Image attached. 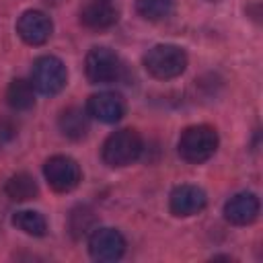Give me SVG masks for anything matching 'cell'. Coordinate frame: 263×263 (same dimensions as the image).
I'll use <instances>...</instances> for the list:
<instances>
[{
  "instance_id": "cell-8",
  "label": "cell",
  "mask_w": 263,
  "mask_h": 263,
  "mask_svg": "<svg viewBox=\"0 0 263 263\" xmlns=\"http://www.w3.org/2000/svg\"><path fill=\"white\" fill-rule=\"evenodd\" d=\"M16 33L29 45H43L51 35V21L41 10H27L18 16Z\"/></svg>"
},
{
  "instance_id": "cell-11",
  "label": "cell",
  "mask_w": 263,
  "mask_h": 263,
  "mask_svg": "<svg viewBox=\"0 0 263 263\" xmlns=\"http://www.w3.org/2000/svg\"><path fill=\"white\" fill-rule=\"evenodd\" d=\"M224 216L230 224L247 226L259 216V199L255 193H236L224 205Z\"/></svg>"
},
{
  "instance_id": "cell-4",
  "label": "cell",
  "mask_w": 263,
  "mask_h": 263,
  "mask_svg": "<svg viewBox=\"0 0 263 263\" xmlns=\"http://www.w3.org/2000/svg\"><path fill=\"white\" fill-rule=\"evenodd\" d=\"M68 72L60 58L55 55H41L35 60L31 70V84L41 95H55L66 86Z\"/></svg>"
},
{
  "instance_id": "cell-9",
  "label": "cell",
  "mask_w": 263,
  "mask_h": 263,
  "mask_svg": "<svg viewBox=\"0 0 263 263\" xmlns=\"http://www.w3.org/2000/svg\"><path fill=\"white\" fill-rule=\"evenodd\" d=\"M86 113L103 123H115L123 117L125 105H123V99L115 92H97L88 99Z\"/></svg>"
},
{
  "instance_id": "cell-13",
  "label": "cell",
  "mask_w": 263,
  "mask_h": 263,
  "mask_svg": "<svg viewBox=\"0 0 263 263\" xmlns=\"http://www.w3.org/2000/svg\"><path fill=\"white\" fill-rule=\"evenodd\" d=\"M88 113L82 111L80 107H68L62 111L60 119H58V125L62 129V134L66 138H72V140H80L86 136L88 132Z\"/></svg>"
},
{
  "instance_id": "cell-3",
  "label": "cell",
  "mask_w": 263,
  "mask_h": 263,
  "mask_svg": "<svg viewBox=\"0 0 263 263\" xmlns=\"http://www.w3.org/2000/svg\"><path fill=\"white\" fill-rule=\"evenodd\" d=\"M142 152V138L136 129L113 132L103 144V160L109 166H127L138 160Z\"/></svg>"
},
{
  "instance_id": "cell-12",
  "label": "cell",
  "mask_w": 263,
  "mask_h": 263,
  "mask_svg": "<svg viewBox=\"0 0 263 263\" xmlns=\"http://www.w3.org/2000/svg\"><path fill=\"white\" fill-rule=\"evenodd\" d=\"M80 21L88 29H107L117 23V10L107 0H95L82 8Z\"/></svg>"
},
{
  "instance_id": "cell-15",
  "label": "cell",
  "mask_w": 263,
  "mask_h": 263,
  "mask_svg": "<svg viewBox=\"0 0 263 263\" xmlns=\"http://www.w3.org/2000/svg\"><path fill=\"white\" fill-rule=\"evenodd\" d=\"M4 191H6V195L12 199V201H29V199H33L35 195H37V183H35V179L31 177V175H27V173H16V175H12L8 181H6V185H4Z\"/></svg>"
},
{
  "instance_id": "cell-7",
  "label": "cell",
  "mask_w": 263,
  "mask_h": 263,
  "mask_svg": "<svg viewBox=\"0 0 263 263\" xmlns=\"http://www.w3.org/2000/svg\"><path fill=\"white\" fill-rule=\"evenodd\" d=\"M88 251L97 261H117L125 251V238L115 228H97L88 238Z\"/></svg>"
},
{
  "instance_id": "cell-18",
  "label": "cell",
  "mask_w": 263,
  "mask_h": 263,
  "mask_svg": "<svg viewBox=\"0 0 263 263\" xmlns=\"http://www.w3.org/2000/svg\"><path fill=\"white\" fill-rule=\"evenodd\" d=\"M14 136H16V125H14L10 119L0 117V146L8 144Z\"/></svg>"
},
{
  "instance_id": "cell-14",
  "label": "cell",
  "mask_w": 263,
  "mask_h": 263,
  "mask_svg": "<svg viewBox=\"0 0 263 263\" xmlns=\"http://www.w3.org/2000/svg\"><path fill=\"white\" fill-rule=\"evenodd\" d=\"M6 103L16 111H27L35 105V86L31 80L16 78L6 88Z\"/></svg>"
},
{
  "instance_id": "cell-6",
  "label": "cell",
  "mask_w": 263,
  "mask_h": 263,
  "mask_svg": "<svg viewBox=\"0 0 263 263\" xmlns=\"http://www.w3.org/2000/svg\"><path fill=\"white\" fill-rule=\"evenodd\" d=\"M43 175H45V181L49 183V187L60 193L72 191L80 183V177H82L78 162L74 158L62 156V154L51 156L43 164Z\"/></svg>"
},
{
  "instance_id": "cell-10",
  "label": "cell",
  "mask_w": 263,
  "mask_h": 263,
  "mask_svg": "<svg viewBox=\"0 0 263 263\" xmlns=\"http://www.w3.org/2000/svg\"><path fill=\"white\" fill-rule=\"evenodd\" d=\"M208 203V197L203 193V189L195 187V185H179L173 189L168 205L171 212L175 216H193L197 212H201Z\"/></svg>"
},
{
  "instance_id": "cell-2",
  "label": "cell",
  "mask_w": 263,
  "mask_h": 263,
  "mask_svg": "<svg viewBox=\"0 0 263 263\" xmlns=\"http://www.w3.org/2000/svg\"><path fill=\"white\" fill-rule=\"evenodd\" d=\"M218 148V134L210 125H191L179 138V154L183 160L199 164L214 156Z\"/></svg>"
},
{
  "instance_id": "cell-5",
  "label": "cell",
  "mask_w": 263,
  "mask_h": 263,
  "mask_svg": "<svg viewBox=\"0 0 263 263\" xmlns=\"http://www.w3.org/2000/svg\"><path fill=\"white\" fill-rule=\"evenodd\" d=\"M86 76L92 84H109L115 82L121 74V60L109 47H92L84 60Z\"/></svg>"
},
{
  "instance_id": "cell-1",
  "label": "cell",
  "mask_w": 263,
  "mask_h": 263,
  "mask_svg": "<svg viewBox=\"0 0 263 263\" xmlns=\"http://www.w3.org/2000/svg\"><path fill=\"white\" fill-rule=\"evenodd\" d=\"M144 68L150 76L158 80L177 78L187 68V53L179 45L160 43L148 49V53L144 55Z\"/></svg>"
},
{
  "instance_id": "cell-17",
  "label": "cell",
  "mask_w": 263,
  "mask_h": 263,
  "mask_svg": "<svg viewBox=\"0 0 263 263\" xmlns=\"http://www.w3.org/2000/svg\"><path fill=\"white\" fill-rule=\"evenodd\" d=\"M175 0H136L138 12L148 21H162L173 12Z\"/></svg>"
},
{
  "instance_id": "cell-16",
  "label": "cell",
  "mask_w": 263,
  "mask_h": 263,
  "mask_svg": "<svg viewBox=\"0 0 263 263\" xmlns=\"http://www.w3.org/2000/svg\"><path fill=\"white\" fill-rule=\"evenodd\" d=\"M12 224L23 230L25 234H31V236H43L45 230H47V224H45V218L39 214V212H33V210H21L12 216Z\"/></svg>"
}]
</instances>
